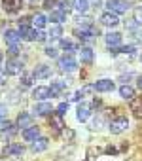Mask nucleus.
Wrapping results in <instances>:
<instances>
[{
	"instance_id": "obj_1",
	"label": "nucleus",
	"mask_w": 142,
	"mask_h": 161,
	"mask_svg": "<svg viewBox=\"0 0 142 161\" xmlns=\"http://www.w3.org/2000/svg\"><path fill=\"white\" fill-rule=\"evenodd\" d=\"M127 127H129V119H127L125 116H117V118H114V119L110 121V131H112L114 135H119V133L127 131Z\"/></svg>"
},
{
	"instance_id": "obj_2",
	"label": "nucleus",
	"mask_w": 142,
	"mask_h": 161,
	"mask_svg": "<svg viewBox=\"0 0 142 161\" xmlns=\"http://www.w3.org/2000/svg\"><path fill=\"white\" fill-rule=\"evenodd\" d=\"M106 8H108V12L110 14H114V15H119V14H127V2L125 0H108L106 2Z\"/></svg>"
},
{
	"instance_id": "obj_3",
	"label": "nucleus",
	"mask_w": 142,
	"mask_h": 161,
	"mask_svg": "<svg viewBox=\"0 0 142 161\" xmlns=\"http://www.w3.org/2000/svg\"><path fill=\"white\" fill-rule=\"evenodd\" d=\"M59 66H61L64 72H74V70L78 68V63H76V59H74L72 55H64V57L59 59Z\"/></svg>"
},
{
	"instance_id": "obj_4",
	"label": "nucleus",
	"mask_w": 142,
	"mask_h": 161,
	"mask_svg": "<svg viewBox=\"0 0 142 161\" xmlns=\"http://www.w3.org/2000/svg\"><path fill=\"white\" fill-rule=\"evenodd\" d=\"M4 72H6V74H10V76L23 74V63H21L19 59H10V61L6 63V68H4Z\"/></svg>"
},
{
	"instance_id": "obj_5",
	"label": "nucleus",
	"mask_w": 142,
	"mask_h": 161,
	"mask_svg": "<svg viewBox=\"0 0 142 161\" xmlns=\"http://www.w3.org/2000/svg\"><path fill=\"white\" fill-rule=\"evenodd\" d=\"M4 42L12 47V46H17L19 42H21V34H19V31H6L4 32Z\"/></svg>"
},
{
	"instance_id": "obj_6",
	"label": "nucleus",
	"mask_w": 142,
	"mask_h": 161,
	"mask_svg": "<svg viewBox=\"0 0 142 161\" xmlns=\"http://www.w3.org/2000/svg\"><path fill=\"white\" fill-rule=\"evenodd\" d=\"M76 116H78L80 121H87L89 116H91V106L87 103H80L78 104V110H76Z\"/></svg>"
},
{
	"instance_id": "obj_7",
	"label": "nucleus",
	"mask_w": 142,
	"mask_h": 161,
	"mask_svg": "<svg viewBox=\"0 0 142 161\" xmlns=\"http://www.w3.org/2000/svg\"><path fill=\"white\" fill-rule=\"evenodd\" d=\"M104 42H106L108 47H117V46L121 44V34H119V32H108V34L104 36Z\"/></svg>"
},
{
	"instance_id": "obj_8",
	"label": "nucleus",
	"mask_w": 142,
	"mask_h": 161,
	"mask_svg": "<svg viewBox=\"0 0 142 161\" xmlns=\"http://www.w3.org/2000/svg\"><path fill=\"white\" fill-rule=\"evenodd\" d=\"M32 97H34L36 101H44V99L51 97V93H49V87H47V86H38V87H34V91H32Z\"/></svg>"
},
{
	"instance_id": "obj_9",
	"label": "nucleus",
	"mask_w": 142,
	"mask_h": 161,
	"mask_svg": "<svg viewBox=\"0 0 142 161\" xmlns=\"http://www.w3.org/2000/svg\"><path fill=\"white\" fill-rule=\"evenodd\" d=\"M101 23L106 25V27H116V25L119 23V19H117V15H114V14H110V12H104V14L101 15Z\"/></svg>"
},
{
	"instance_id": "obj_10",
	"label": "nucleus",
	"mask_w": 142,
	"mask_h": 161,
	"mask_svg": "<svg viewBox=\"0 0 142 161\" xmlns=\"http://www.w3.org/2000/svg\"><path fill=\"white\" fill-rule=\"evenodd\" d=\"M23 150H25V148H23L21 144L14 142V144H8V146L2 150V153H4V155H21V153H23Z\"/></svg>"
},
{
	"instance_id": "obj_11",
	"label": "nucleus",
	"mask_w": 142,
	"mask_h": 161,
	"mask_svg": "<svg viewBox=\"0 0 142 161\" xmlns=\"http://www.w3.org/2000/svg\"><path fill=\"white\" fill-rule=\"evenodd\" d=\"M21 4H23V0H2V6H4V10H6L8 14L17 12V10L21 8Z\"/></svg>"
},
{
	"instance_id": "obj_12",
	"label": "nucleus",
	"mask_w": 142,
	"mask_h": 161,
	"mask_svg": "<svg viewBox=\"0 0 142 161\" xmlns=\"http://www.w3.org/2000/svg\"><path fill=\"white\" fill-rule=\"evenodd\" d=\"M23 138H25V140L34 142L36 138H40V129H38V127H34V125H30L29 129H25V131H23Z\"/></svg>"
},
{
	"instance_id": "obj_13",
	"label": "nucleus",
	"mask_w": 142,
	"mask_h": 161,
	"mask_svg": "<svg viewBox=\"0 0 142 161\" xmlns=\"http://www.w3.org/2000/svg\"><path fill=\"white\" fill-rule=\"evenodd\" d=\"M32 76H34V78H49V76H51V68H49L47 64H38V66L34 68Z\"/></svg>"
},
{
	"instance_id": "obj_14",
	"label": "nucleus",
	"mask_w": 142,
	"mask_h": 161,
	"mask_svg": "<svg viewBox=\"0 0 142 161\" xmlns=\"http://www.w3.org/2000/svg\"><path fill=\"white\" fill-rule=\"evenodd\" d=\"M93 89H97V91H110V89H114V82L112 80H99V82L93 86Z\"/></svg>"
},
{
	"instance_id": "obj_15",
	"label": "nucleus",
	"mask_w": 142,
	"mask_h": 161,
	"mask_svg": "<svg viewBox=\"0 0 142 161\" xmlns=\"http://www.w3.org/2000/svg\"><path fill=\"white\" fill-rule=\"evenodd\" d=\"M30 123H32V118H30V114H27V112H21V114L17 116V125H19V127H23V129H29V127H30Z\"/></svg>"
},
{
	"instance_id": "obj_16",
	"label": "nucleus",
	"mask_w": 142,
	"mask_h": 161,
	"mask_svg": "<svg viewBox=\"0 0 142 161\" xmlns=\"http://www.w3.org/2000/svg\"><path fill=\"white\" fill-rule=\"evenodd\" d=\"M34 112L38 116H47V114H51V104L49 103H36Z\"/></svg>"
},
{
	"instance_id": "obj_17",
	"label": "nucleus",
	"mask_w": 142,
	"mask_h": 161,
	"mask_svg": "<svg viewBox=\"0 0 142 161\" xmlns=\"http://www.w3.org/2000/svg\"><path fill=\"white\" fill-rule=\"evenodd\" d=\"M44 150H47V138L40 136L32 142V152H44Z\"/></svg>"
},
{
	"instance_id": "obj_18",
	"label": "nucleus",
	"mask_w": 142,
	"mask_h": 161,
	"mask_svg": "<svg viewBox=\"0 0 142 161\" xmlns=\"http://www.w3.org/2000/svg\"><path fill=\"white\" fill-rule=\"evenodd\" d=\"M64 87H66V86H64V82H59V80H57V82H53V84H51V87H49L51 97H57V95H59Z\"/></svg>"
},
{
	"instance_id": "obj_19",
	"label": "nucleus",
	"mask_w": 142,
	"mask_h": 161,
	"mask_svg": "<svg viewBox=\"0 0 142 161\" xmlns=\"http://www.w3.org/2000/svg\"><path fill=\"white\" fill-rule=\"evenodd\" d=\"M74 8L80 14H85L89 10V2H87V0H74Z\"/></svg>"
},
{
	"instance_id": "obj_20",
	"label": "nucleus",
	"mask_w": 142,
	"mask_h": 161,
	"mask_svg": "<svg viewBox=\"0 0 142 161\" xmlns=\"http://www.w3.org/2000/svg\"><path fill=\"white\" fill-rule=\"evenodd\" d=\"M64 19H66V14H64V12H63L61 8H59V10H53V12H51V21H55V23H63Z\"/></svg>"
},
{
	"instance_id": "obj_21",
	"label": "nucleus",
	"mask_w": 142,
	"mask_h": 161,
	"mask_svg": "<svg viewBox=\"0 0 142 161\" xmlns=\"http://www.w3.org/2000/svg\"><path fill=\"white\" fill-rule=\"evenodd\" d=\"M119 95H121L123 99H133V97H134V89H133L131 86H121V87H119Z\"/></svg>"
},
{
	"instance_id": "obj_22",
	"label": "nucleus",
	"mask_w": 142,
	"mask_h": 161,
	"mask_svg": "<svg viewBox=\"0 0 142 161\" xmlns=\"http://www.w3.org/2000/svg\"><path fill=\"white\" fill-rule=\"evenodd\" d=\"M61 49H64V51H74L76 47H78V44L76 42H72V40H61Z\"/></svg>"
},
{
	"instance_id": "obj_23",
	"label": "nucleus",
	"mask_w": 142,
	"mask_h": 161,
	"mask_svg": "<svg viewBox=\"0 0 142 161\" xmlns=\"http://www.w3.org/2000/svg\"><path fill=\"white\" fill-rule=\"evenodd\" d=\"M80 57H82L84 63H91V61H93V49H91V47H84L82 53H80Z\"/></svg>"
},
{
	"instance_id": "obj_24",
	"label": "nucleus",
	"mask_w": 142,
	"mask_h": 161,
	"mask_svg": "<svg viewBox=\"0 0 142 161\" xmlns=\"http://www.w3.org/2000/svg\"><path fill=\"white\" fill-rule=\"evenodd\" d=\"M46 21H47V19H46L44 15H36V17L32 19V23H34V29H36V31H42V29L46 27Z\"/></svg>"
},
{
	"instance_id": "obj_25",
	"label": "nucleus",
	"mask_w": 142,
	"mask_h": 161,
	"mask_svg": "<svg viewBox=\"0 0 142 161\" xmlns=\"http://www.w3.org/2000/svg\"><path fill=\"white\" fill-rule=\"evenodd\" d=\"M76 25H78V27L82 25V29H87V27H91V19H89V17L78 15V17H76Z\"/></svg>"
},
{
	"instance_id": "obj_26",
	"label": "nucleus",
	"mask_w": 142,
	"mask_h": 161,
	"mask_svg": "<svg viewBox=\"0 0 142 161\" xmlns=\"http://www.w3.org/2000/svg\"><path fill=\"white\" fill-rule=\"evenodd\" d=\"M61 34H63V29H61V27H51V29H49V38H51V40L61 38Z\"/></svg>"
},
{
	"instance_id": "obj_27",
	"label": "nucleus",
	"mask_w": 142,
	"mask_h": 161,
	"mask_svg": "<svg viewBox=\"0 0 142 161\" xmlns=\"http://www.w3.org/2000/svg\"><path fill=\"white\" fill-rule=\"evenodd\" d=\"M30 84H32V76H30V74H23L21 86H23V87H30ZM23 87H21V89H23Z\"/></svg>"
},
{
	"instance_id": "obj_28",
	"label": "nucleus",
	"mask_w": 142,
	"mask_h": 161,
	"mask_svg": "<svg viewBox=\"0 0 142 161\" xmlns=\"http://www.w3.org/2000/svg\"><path fill=\"white\" fill-rule=\"evenodd\" d=\"M49 123H51V127H53V129H57V131L63 127V119H61V116H55V118H51V121H49Z\"/></svg>"
},
{
	"instance_id": "obj_29",
	"label": "nucleus",
	"mask_w": 142,
	"mask_h": 161,
	"mask_svg": "<svg viewBox=\"0 0 142 161\" xmlns=\"http://www.w3.org/2000/svg\"><path fill=\"white\" fill-rule=\"evenodd\" d=\"M10 127H12V123L8 118H0V131H8Z\"/></svg>"
},
{
	"instance_id": "obj_30",
	"label": "nucleus",
	"mask_w": 142,
	"mask_h": 161,
	"mask_svg": "<svg viewBox=\"0 0 142 161\" xmlns=\"http://www.w3.org/2000/svg\"><path fill=\"white\" fill-rule=\"evenodd\" d=\"M30 40H38V42H44V40H46V34H44L42 31H34V32H32V36H30Z\"/></svg>"
},
{
	"instance_id": "obj_31",
	"label": "nucleus",
	"mask_w": 142,
	"mask_h": 161,
	"mask_svg": "<svg viewBox=\"0 0 142 161\" xmlns=\"http://www.w3.org/2000/svg\"><path fill=\"white\" fill-rule=\"evenodd\" d=\"M29 25H30V17H21V19H19V27H21V31H27Z\"/></svg>"
},
{
	"instance_id": "obj_32",
	"label": "nucleus",
	"mask_w": 142,
	"mask_h": 161,
	"mask_svg": "<svg viewBox=\"0 0 142 161\" xmlns=\"http://www.w3.org/2000/svg\"><path fill=\"white\" fill-rule=\"evenodd\" d=\"M133 114H134V118H140L142 119V103L133 106Z\"/></svg>"
},
{
	"instance_id": "obj_33",
	"label": "nucleus",
	"mask_w": 142,
	"mask_h": 161,
	"mask_svg": "<svg viewBox=\"0 0 142 161\" xmlns=\"http://www.w3.org/2000/svg\"><path fill=\"white\" fill-rule=\"evenodd\" d=\"M66 110H68V103H61V104L57 106V114H59V116H63Z\"/></svg>"
},
{
	"instance_id": "obj_34",
	"label": "nucleus",
	"mask_w": 142,
	"mask_h": 161,
	"mask_svg": "<svg viewBox=\"0 0 142 161\" xmlns=\"http://www.w3.org/2000/svg\"><path fill=\"white\" fill-rule=\"evenodd\" d=\"M134 21H136L138 25H142V8H136V10H134Z\"/></svg>"
},
{
	"instance_id": "obj_35",
	"label": "nucleus",
	"mask_w": 142,
	"mask_h": 161,
	"mask_svg": "<svg viewBox=\"0 0 142 161\" xmlns=\"http://www.w3.org/2000/svg\"><path fill=\"white\" fill-rule=\"evenodd\" d=\"M59 4H61V10L66 12V10L70 8V0H59Z\"/></svg>"
},
{
	"instance_id": "obj_36",
	"label": "nucleus",
	"mask_w": 142,
	"mask_h": 161,
	"mask_svg": "<svg viewBox=\"0 0 142 161\" xmlns=\"http://www.w3.org/2000/svg\"><path fill=\"white\" fill-rule=\"evenodd\" d=\"M46 55H49V57H57V51H55L53 47H46Z\"/></svg>"
},
{
	"instance_id": "obj_37",
	"label": "nucleus",
	"mask_w": 142,
	"mask_h": 161,
	"mask_svg": "<svg viewBox=\"0 0 142 161\" xmlns=\"http://www.w3.org/2000/svg\"><path fill=\"white\" fill-rule=\"evenodd\" d=\"M99 106H101V101H99V99H95V101H93V108H99Z\"/></svg>"
},
{
	"instance_id": "obj_38",
	"label": "nucleus",
	"mask_w": 142,
	"mask_h": 161,
	"mask_svg": "<svg viewBox=\"0 0 142 161\" xmlns=\"http://www.w3.org/2000/svg\"><path fill=\"white\" fill-rule=\"evenodd\" d=\"M136 84H138V87H140V89H142V76H140V78H138V80H136Z\"/></svg>"
},
{
	"instance_id": "obj_39",
	"label": "nucleus",
	"mask_w": 142,
	"mask_h": 161,
	"mask_svg": "<svg viewBox=\"0 0 142 161\" xmlns=\"http://www.w3.org/2000/svg\"><path fill=\"white\" fill-rule=\"evenodd\" d=\"M2 57H4V55H2V51H0V63H2Z\"/></svg>"
},
{
	"instance_id": "obj_40",
	"label": "nucleus",
	"mask_w": 142,
	"mask_h": 161,
	"mask_svg": "<svg viewBox=\"0 0 142 161\" xmlns=\"http://www.w3.org/2000/svg\"><path fill=\"white\" fill-rule=\"evenodd\" d=\"M140 61H142V57H140Z\"/></svg>"
}]
</instances>
